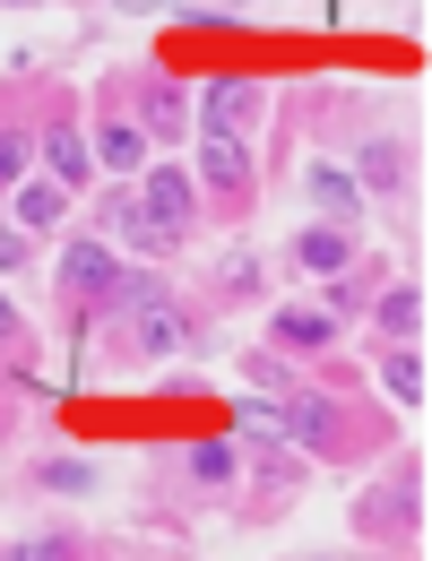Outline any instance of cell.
I'll use <instances>...</instances> for the list:
<instances>
[{
  "label": "cell",
  "mask_w": 432,
  "mask_h": 561,
  "mask_svg": "<svg viewBox=\"0 0 432 561\" xmlns=\"http://www.w3.org/2000/svg\"><path fill=\"white\" fill-rule=\"evenodd\" d=\"M242 415L260 423V432H277L286 449L311 458V449H338V415H346V407L320 398V389H286V398H242Z\"/></svg>",
  "instance_id": "6da1fadb"
},
{
  "label": "cell",
  "mask_w": 432,
  "mask_h": 561,
  "mask_svg": "<svg viewBox=\"0 0 432 561\" xmlns=\"http://www.w3.org/2000/svg\"><path fill=\"white\" fill-rule=\"evenodd\" d=\"M355 182L372 199H398V191H407V147L398 139H363L355 147Z\"/></svg>",
  "instance_id": "7c38bea8"
},
{
  "label": "cell",
  "mask_w": 432,
  "mask_h": 561,
  "mask_svg": "<svg viewBox=\"0 0 432 561\" xmlns=\"http://www.w3.org/2000/svg\"><path fill=\"white\" fill-rule=\"evenodd\" d=\"M26 182V130H0V191Z\"/></svg>",
  "instance_id": "603a6c76"
},
{
  "label": "cell",
  "mask_w": 432,
  "mask_h": 561,
  "mask_svg": "<svg viewBox=\"0 0 432 561\" xmlns=\"http://www.w3.org/2000/svg\"><path fill=\"white\" fill-rule=\"evenodd\" d=\"M139 130H147V147L156 139H191V95H182L164 70H139Z\"/></svg>",
  "instance_id": "277c9868"
},
{
  "label": "cell",
  "mask_w": 432,
  "mask_h": 561,
  "mask_svg": "<svg viewBox=\"0 0 432 561\" xmlns=\"http://www.w3.org/2000/svg\"><path fill=\"white\" fill-rule=\"evenodd\" d=\"M104 233L113 242H130V251H173V233L139 208V191H122V199H104Z\"/></svg>",
  "instance_id": "4fadbf2b"
},
{
  "label": "cell",
  "mask_w": 432,
  "mask_h": 561,
  "mask_svg": "<svg viewBox=\"0 0 432 561\" xmlns=\"http://www.w3.org/2000/svg\"><path fill=\"white\" fill-rule=\"evenodd\" d=\"M338 337H346V329H338L320 302H277V311H269V346H286V354H329Z\"/></svg>",
  "instance_id": "8992f818"
},
{
  "label": "cell",
  "mask_w": 432,
  "mask_h": 561,
  "mask_svg": "<svg viewBox=\"0 0 432 561\" xmlns=\"http://www.w3.org/2000/svg\"><path fill=\"white\" fill-rule=\"evenodd\" d=\"M303 199L329 216V225H355L363 216V182L346 173V164H311V173H303Z\"/></svg>",
  "instance_id": "30bf717a"
},
{
  "label": "cell",
  "mask_w": 432,
  "mask_h": 561,
  "mask_svg": "<svg viewBox=\"0 0 432 561\" xmlns=\"http://www.w3.org/2000/svg\"><path fill=\"white\" fill-rule=\"evenodd\" d=\"M380 380H389V398H398V407H416V415H424V398H432V380H424V354L389 346V354H380Z\"/></svg>",
  "instance_id": "e0dca14e"
},
{
  "label": "cell",
  "mask_w": 432,
  "mask_h": 561,
  "mask_svg": "<svg viewBox=\"0 0 432 561\" xmlns=\"http://www.w3.org/2000/svg\"><path fill=\"white\" fill-rule=\"evenodd\" d=\"M372 320H380L389 346H416V337H424V285H389V294L372 302Z\"/></svg>",
  "instance_id": "5bb4252c"
},
{
  "label": "cell",
  "mask_w": 432,
  "mask_h": 561,
  "mask_svg": "<svg viewBox=\"0 0 432 561\" xmlns=\"http://www.w3.org/2000/svg\"><path fill=\"white\" fill-rule=\"evenodd\" d=\"M216 9H234V0H216Z\"/></svg>",
  "instance_id": "f1b7e54d"
},
{
  "label": "cell",
  "mask_w": 432,
  "mask_h": 561,
  "mask_svg": "<svg viewBox=\"0 0 432 561\" xmlns=\"http://www.w3.org/2000/svg\"><path fill=\"white\" fill-rule=\"evenodd\" d=\"M0 9H26V0H0Z\"/></svg>",
  "instance_id": "83f0119b"
},
{
  "label": "cell",
  "mask_w": 432,
  "mask_h": 561,
  "mask_svg": "<svg viewBox=\"0 0 432 561\" xmlns=\"http://www.w3.org/2000/svg\"><path fill=\"white\" fill-rule=\"evenodd\" d=\"M363 302H372V285L355 277V268H338V277H320V311L346 329V320H363Z\"/></svg>",
  "instance_id": "d6986e66"
},
{
  "label": "cell",
  "mask_w": 432,
  "mask_h": 561,
  "mask_svg": "<svg viewBox=\"0 0 432 561\" xmlns=\"http://www.w3.org/2000/svg\"><path fill=\"white\" fill-rule=\"evenodd\" d=\"M44 164H53V182H61V191H78V182L95 173V147H87L70 122H61V130H44Z\"/></svg>",
  "instance_id": "9a60e30c"
},
{
  "label": "cell",
  "mask_w": 432,
  "mask_h": 561,
  "mask_svg": "<svg viewBox=\"0 0 432 561\" xmlns=\"http://www.w3.org/2000/svg\"><path fill=\"white\" fill-rule=\"evenodd\" d=\"M191 182H200V191H216V199H242V191H251V147L234 139V130H216V122H200V130H191Z\"/></svg>",
  "instance_id": "7a4b0ae2"
},
{
  "label": "cell",
  "mask_w": 432,
  "mask_h": 561,
  "mask_svg": "<svg viewBox=\"0 0 432 561\" xmlns=\"http://www.w3.org/2000/svg\"><path fill=\"white\" fill-rule=\"evenodd\" d=\"M251 380H260V389H277V398H286L294 380H286V363H277V354H251Z\"/></svg>",
  "instance_id": "484cf974"
},
{
  "label": "cell",
  "mask_w": 432,
  "mask_h": 561,
  "mask_svg": "<svg viewBox=\"0 0 432 561\" xmlns=\"http://www.w3.org/2000/svg\"><path fill=\"white\" fill-rule=\"evenodd\" d=\"M260 113H269V95H260L251 78H216V87H208V104H200V122L234 130V139H251V130H260Z\"/></svg>",
  "instance_id": "9c48e42d"
},
{
  "label": "cell",
  "mask_w": 432,
  "mask_h": 561,
  "mask_svg": "<svg viewBox=\"0 0 432 561\" xmlns=\"http://www.w3.org/2000/svg\"><path fill=\"white\" fill-rule=\"evenodd\" d=\"M139 208L156 216V225H164L173 242H182V233L200 225V182H191L182 164H147V182H139Z\"/></svg>",
  "instance_id": "3957f363"
},
{
  "label": "cell",
  "mask_w": 432,
  "mask_h": 561,
  "mask_svg": "<svg viewBox=\"0 0 432 561\" xmlns=\"http://www.w3.org/2000/svg\"><path fill=\"white\" fill-rule=\"evenodd\" d=\"M95 164H104V173H139L147 164V130L139 122H104V130H95Z\"/></svg>",
  "instance_id": "2e32d148"
},
{
  "label": "cell",
  "mask_w": 432,
  "mask_h": 561,
  "mask_svg": "<svg viewBox=\"0 0 432 561\" xmlns=\"http://www.w3.org/2000/svg\"><path fill=\"white\" fill-rule=\"evenodd\" d=\"M18 268H26V233H18V225H0V277H18Z\"/></svg>",
  "instance_id": "d4e9b609"
},
{
  "label": "cell",
  "mask_w": 432,
  "mask_h": 561,
  "mask_svg": "<svg viewBox=\"0 0 432 561\" xmlns=\"http://www.w3.org/2000/svg\"><path fill=\"white\" fill-rule=\"evenodd\" d=\"M182 467H191V484H234V476H242V458H234V440H200V449H191Z\"/></svg>",
  "instance_id": "7402d4cb"
},
{
  "label": "cell",
  "mask_w": 432,
  "mask_h": 561,
  "mask_svg": "<svg viewBox=\"0 0 432 561\" xmlns=\"http://www.w3.org/2000/svg\"><path fill=\"white\" fill-rule=\"evenodd\" d=\"M286 260H294V268H311V277L355 268V225H329V216H320V225H303V233L286 242Z\"/></svg>",
  "instance_id": "ba28073f"
},
{
  "label": "cell",
  "mask_w": 432,
  "mask_h": 561,
  "mask_svg": "<svg viewBox=\"0 0 432 561\" xmlns=\"http://www.w3.org/2000/svg\"><path fill=\"white\" fill-rule=\"evenodd\" d=\"M9 337H18V302L0 294V346H9Z\"/></svg>",
  "instance_id": "4316f807"
},
{
  "label": "cell",
  "mask_w": 432,
  "mask_h": 561,
  "mask_svg": "<svg viewBox=\"0 0 432 561\" xmlns=\"http://www.w3.org/2000/svg\"><path fill=\"white\" fill-rule=\"evenodd\" d=\"M164 294H173V285L156 277V268H122V277H113V294H104L95 311H122V320H130V311H147V302H164Z\"/></svg>",
  "instance_id": "ac0fdd59"
},
{
  "label": "cell",
  "mask_w": 432,
  "mask_h": 561,
  "mask_svg": "<svg viewBox=\"0 0 432 561\" xmlns=\"http://www.w3.org/2000/svg\"><path fill=\"white\" fill-rule=\"evenodd\" d=\"M113 277H122V260H113V242H95V233H78L70 251H61V294H78V302H104V294H113Z\"/></svg>",
  "instance_id": "52a82bcc"
},
{
  "label": "cell",
  "mask_w": 432,
  "mask_h": 561,
  "mask_svg": "<svg viewBox=\"0 0 432 561\" xmlns=\"http://www.w3.org/2000/svg\"><path fill=\"white\" fill-rule=\"evenodd\" d=\"M416 510H424V484H416V476H389V492L363 510V527H398V518H416Z\"/></svg>",
  "instance_id": "44dd1931"
},
{
  "label": "cell",
  "mask_w": 432,
  "mask_h": 561,
  "mask_svg": "<svg viewBox=\"0 0 432 561\" xmlns=\"http://www.w3.org/2000/svg\"><path fill=\"white\" fill-rule=\"evenodd\" d=\"M61 216H70V191H61V182H18V191H9V225H18V233H53Z\"/></svg>",
  "instance_id": "8fae6325"
},
{
  "label": "cell",
  "mask_w": 432,
  "mask_h": 561,
  "mask_svg": "<svg viewBox=\"0 0 432 561\" xmlns=\"http://www.w3.org/2000/svg\"><path fill=\"white\" fill-rule=\"evenodd\" d=\"M35 484H44V492H61V501H78V492L95 484V458L61 449V458H44V467H35Z\"/></svg>",
  "instance_id": "ffe728a7"
},
{
  "label": "cell",
  "mask_w": 432,
  "mask_h": 561,
  "mask_svg": "<svg viewBox=\"0 0 432 561\" xmlns=\"http://www.w3.org/2000/svg\"><path fill=\"white\" fill-rule=\"evenodd\" d=\"M130 346L139 354H191L200 346V320L164 294V302H147V311H130Z\"/></svg>",
  "instance_id": "5b68a950"
},
{
  "label": "cell",
  "mask_w": 432,
  "mask_h": 561,
  "mask_svg": "<svg viewBox=\"0 0 432 561\" xmlns=\"http://www.w3.org/2000/svg\"><path fill=\"white\" fill-rule=\"evenodd\" d=\"M225 294H260V251H234L225 260Z\"/></svg>",
  "instance_id": "cb8c5ba5"
}]
</instances>
